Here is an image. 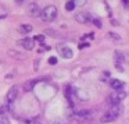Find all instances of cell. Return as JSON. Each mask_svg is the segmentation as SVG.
<instances>
[{
  "instance_id": "14",
  "label": "cell",
  "mask_w": 129,
  "mask_h": 124,
  "mask_svg": "<svg viewBox=\"0 0 129 124\" xmlns=\"http://www.w3.org/2000/svg\"><path fill=\"white\" fill-rule=\"evenodd\" d=\"M10 120L7 117V114L4 112H0V124H9Z\"/></svg>"
},
{
  "instance_id": "24",
  "label": "cell",
  "mask_w": 129,
  "mask_h": 124,
  "mask_svg": "<svg viewBox=\"0 0 129 124\" xmlns=\"http://www.w3.org/2000/svg\"><path fill=\"white\" fill-rule=\"evenodd\" d=\"M38 67H39V61H35V70H38Z\"/></svg>"
},
{
  "instance_id": "11",
  "label": "cell",
  "mask_w": 129,
  "mask_h": 124,
  "mask_svg": "<svg viewBox=\"0 0 129 124\" xmlns=\"http://www.w3.org/2000/svg\"><path fill=\"white\" fill-rule=\"evenodd\" d=\"M9 56L10 57H13V59H20V60H24V59H26V53H20V52H17V50H9Z\"/></svg>"
},
{
  "instance_id": "1",
  "label": "cell",
  "mask_w": 129,
  "mask_h": 124,
  "mask_svg": "<svg viewBox=\"0 0 129 124\" xmlns=\"http://www.w3.org/2000/svg\"><path fill=\"white\" fill-rule=\"evenodd\" d=\"M121 112H122V106H121V105L111 106V109L107 110V112L103 114V117H101V123H111V121H114L115 118L121 114Z\"/></svg>"
},
{
  "instance_id": "12",
  "label": "cell",
  "mask_w": 129,
  "mask_h": 124,
  "mask_svg": "<svg viewBox=\"0 0 129 124\" xmlns=\"http://www.w3.org/2000/svg\"><path fill=\"white\" fill-rule=\"evenodd\" d=\"M110 87H111L112 89H115V91H119V89H122L123 82L119 81V79H112V81L110 82Z\"/></svg>"
},
{
  "instance_id": "8",
  "label": "cell",
  "mask_w": 129,
  "mask_h": 124,
  "mask_svg": "<svg viewBox=\"0 0 129 124\" xmlns=\"http://www.w3.org/2000/svg\"><path fill=\"white\" fill-rule=\"evenodd\" d=\"M90 18H92V15L87 14V13H78V14L75 15V20L78 21V23H81V24L90 23Z\"/></svg>"
},
{
  "instance_id": "23",
  "label": "cell",
  "mask_w": 129,
  "mask_h": 124,
  "mask_svg": "<svg viewBox=\"0 0 129 124\" xmlns=\"http://www.w3.org/2000/svg\"><path fill=\"white\" fill-rule=\"evenodd\" d=\"M28 124H42V123H40L39 120H29Z\"/></svg>"
},
{
  "instance_id": "28",
  "label": "cell",
  "mask_w": 129,
  "mask_h": 124,
  "mask_svg": "<svg viewBox=\"0 0 129 124\" xmlns=\"http://www.w3.org/2000/svg\"><path fill=\"white\" fill-rule=\"evenodd\" d=\"M0 18H3V17H0Z\"/></svg>"
},
{
  "instance_id": "5",
  "label": "cell",
  "mask_w": 129,
  "mask_h": 124,
  "mask_svg": "<svg viewBox=\"0 0 129 124\" xmlns=\"http://www.w3.org/2000/svg\"><path fill=\"white\" fill-rule=\"evenodd\" d=\"M126 57L123 56L121 52H115V54H114V60H115V66H117V68L119 71H122L123 70V67H122V64H123V60H125Z\"/></svg>"
},
{
  "instance_id": "16",
  "label": "cell",
  "mask_w": 129,
  "mask_h": 124,
  "mask_svg": "<svg viewBox=\"0 0 129 124\" xmlns=\"http://www.w3.org/2000/svg\"><path fill=\"white\" fill-rule=\"evenodd\" d=\"M75 2H72V0H68L67 2V4H65V10H67V11H72L74 9H75Z\"/></svg>"
},
{
  "instance_id": "22",
  "label": "cell",
  "mask_w": 129,
  "mask_h": 124,
  "mask_svg": "<svg viewBox=\"0 0 129 124\" xmlns=\"http://www.w3.org/2000/svg\"><path fill=\"white\" fill-rule=\"evenodd\" d=\"M87 46H89V43H79V45H78V48L79 49H85V48H87Z\"/></svg>"
},
{
  "instance_id": "18",
  "label": "cell",
  "mask_w": 129,
  "mask_h": 124,
  "mask_svg": "<svg viewBox=\"0 0 129 124\" xmlns=\"http://www.w3.org/2000/svg\"><path fill=\"white\" fill-rule=\"evenodd\" d=\"M90 23L94 24V25L97 27V28H101V25H103V24H101V21L99 20L97 17H92V18H90Z\"/></svg>"
},
{
  "instance_id": "27",
  "label": "cell",
  "mask_w": 129,
  "mask_h": 124,
  "mask_svg": "<svg viewBox=\"0 0 129 124\" xmlns=\"http://www.w3.org/2000/svg\"><path fill=\"white\" fill-rule=\"evenodd\" d=\"M0 64H2V61H0Z\"/></svg>"
},
{
  "instance_id": "15",
  "label": "cell",
  "mask_w": 129,
  "mask_h": 124,
  "mask_svg": "<svg viewBox=\"0 0 129 124\" xmlns=\"http://www.w3.org/2000/svg\"><path fill=\"white\" fill-rule=\"evenodd\" d=\"M107 36L110 38V39H112L114 42H121V36L118 34H114V32H108L107 34Z\"/></svg>"
},
{
  "instance_id": "6",
  "label": "cell",
  "mask_w": 129,
  "mask_h": 124,
  "mask_svg": "<svg viewBox=\"0 0 129 124\" xmlns=\"http://www.w3.org/2000/svg\"><path fill=\"white\" fill-rule=\"evenodd\" d=\"M17 96H18V87H13V88H10V91L7 92V103H10L11 105L13 102L17 99Z\"/></svg>"
},
{
  "instance_id": "21",
  "label": "cell",
  "mask_w": 129,
  "mask_h": 124,
  "mask_svg": "<svg viewBox=\"0 0 129 124\" xmlns=\"http://www.w3.org/2000/svg\"><path fill=\"white\" fill-rule=\"evenodd\" d=\"M57 63V57H49V64H51V66H54Z\"/></svg>"
},
{
  "instance_id": "9",
  "label": "cell",
  "mask_w": 129,
  "mask_h": 124,
  "mask_svg": "<svg viewBox=\"0 0 129 124\" xmlns=\"http://www.w3.org/2000/svg\"><path fill=\"white\" fill-rule=\"evenodd\" d=\"M20 45L22 46V48H25L26 50H32V49L35 48V40L31 39V38H25V39L20 40Z\"/></svg>"
},
{
  "instance_id": "3",
  "label": "cell",
  "mask_w": 129,
  "mask_h": 124,
  "mask_svg": "<svg viewBox=\"0 0 129 124\" xmlns=\"http://www.w3.org/2000/svg\"><path fill=\"white\" fill-rule=\"evenodd\" d=\"M92 117V113L86 112V110H81V112H76L71 116V120L72 121H87Z\"/></svg>"
},
{
  "instance_id": "25",
  "label": "cell",
  "mask_w": 129,
  "mask_h": 124,
  "mask_svg": "<svg viewBox=\"0 0 129 124\" xmlns=\"http://www.w3.org/2000/svg\"><path fill=\"white\" fill-rule=\"evenodd\" d=\"M123 3H125L126 6H128V4H129V0H123Z\"/></svg>"
},
{
  "instance_id": "4",
  "label": "cell",
  "mask_w": 129,
  "mask_h": 124,
  "mask_svg": "<svg viewBox=\"0 0 129 124\" xmlns=\"http://www.w3.org/2000/svg\"><path fill=\"white\" fill-rule=\"evenodd\" d=\"M125 98V93L123 92H115L112 93V95H110L108 98H107V102H108L111 106H115V105H119V102L122 100V99Z\"/></svg>"
},
{
  "instance_id": "19",
  "label": "cell",
  "mask_w": 129,
  "mask_h": 124,
  "mask_svg": "<svg viewBox=\"0 0 129 124\" xmlns=\"http://www.w3.org/2000/svg\"><path fill=\"white\" fill-rule=\"evenodd\" d=\"M34 40H36V42H39V43H42L43 40H45V36L43 35H36V36L34 38Z\"/></svg>"
},
{
  "instance_id": "7",
  "label": "cell",
  "mask_w": 129,
  "mask_h": 124,
  "mask_svg": "<svg viewBox=\"0 0 129 124\" xmlns=\"http://www.w3.org/2000/svg\"><path fill=\"white\" fill-rule=\"evenodd\" d=\"M28 14L31 15V17H39V15H42V11L39 10V6L35 3L29 4L28 7Z\"/></svg>"
},
{
  "instance_id": "26",
  "label": "cell",
  "mask_w": 129,
  "mask_h": 124,
  "mask_svg": "<svg viewBox=\"0 0 129 124\" xmlns=\"http://www.w3.org/2000/svg\"><path fill=\"white\" fill-rule=\"evenodd\" d=\"M17 2H18V3H21V2H24V0H17Z\"/></svg>"
},
{
  "instance_id": "20",
  "label": "cell",
  "mask_w": 129,
  "mask_h": 124,
  "mask_svg": "<svg viewBox=\"0 0 129 124\" xmlns=\"http://www.w3.org/2000/svg\"><path fill=\"white\" fill-rule=\"evenodd\" d=\"M72 2H75V4H76V6H79V7L85 6V3H86V0H72Z\"/></svg>"
},
{
  "instance_id": "17",
  "label": "cell",
  "mask_w": 129,
  "mask_h": 124,
  "mask_svg": "<svg viewBox=\"0 0 129 124\" xmlns=\"http://www.w3.org/2000/svg\"><path fill=\"white\" fill-rule=\"evenodd\" d=\"M36 79H32V81H28V82H25V87H24V88H25V91H31L32 89V88H34V85L35 84H36Z\"/></svg>"
},
{
  "instance_id": "10",
  "label": "cell",
  "mask_w": 129,
  "mask_h": 124,
  "mask_svg": "<svg viewBox=\"0 0 129 124\" xmlns=\"http://www.w3.org/2000/svg\"><path fill=\"white\" fill-rule=\"evenodd\" d=\"M58 52L61 53V56L64 59H71L72 57V50L68 46H58Z\"/></svg>"
},
{
  "instance_id": "13",
  "label": "cell",
  "mask_w": 129,
  "mask_h": 124,
  "mask_svg": "<svg viewBox=\"0 0 129 124\" xmlns=\"http://www.w3.org/2000/svg\"><path fill=\"white\" fill-rule=\"evenodd\" d=\"M18 31H20L21 34L26 35V34H29V32L32 31V25H31V24H22V25H20Z\"/></svg>"
},
{
  "instance_id": "2",
  "label": "cell",
  "mask_w": 129,
  "mask_h": 124,
  "mask_svg": "<svg viewBox=\"0 0 129 124\" xmlns=\"http://www.w3.org/2000/svg\"><path fill=\"white\" fill-rule=\"evenodd\" d=\"M57 17V9L54 6H47L43 9L42 11V18L43 21H47V23H51V21H54Z\"/></svg>"
}]
</instances>
